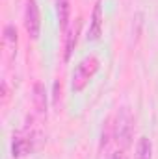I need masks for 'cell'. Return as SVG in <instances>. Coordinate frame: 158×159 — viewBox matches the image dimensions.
I'll return each instance as SVG.
<instances>
[{"label": "cell", "mask_w": 158, "mask_h": 159, "mask_svg": "<svg viewBox=\"0 0 158 159\" xmlns=\"http://www.w3.org/2000/svg\"><path fill=\"white\" fill-rule=\"evenodd\" d=\"M78 32H80V19L77 20V24L67 32V35H65V52H63V59L65 61H69L73 52H75V46L78 43Z\"/></svg>", "instance_id": "cell-9"}, {"label": "cell", "mask_w": 158, "mask_h": 159, "mask_svg": "<svg viewBox=\"0 0 158 159\" xmlns=\"http://www.w3.org/2000/svg\"><path fill=\"white\" fill-rule=\"evenodd\" d=\"M110 159H126V156H125L123 150H117V152H114V154L110 156Z\"/></svg>", "instance_id": "cell-13"}, {"label": "cell", "mask_w": 158, "mask_h": 159, "mask_svg": "<svg viewBox=\"0 0 158 159\" xmlns=\"http://www.w3.org/2000/svg\"><path fill=\"white\" fill-rule=\"evenodd\" d=\"M134 159H153V143L149 137H140L136 144V156Z\"/></svg>", "instance_id": "cell-10"}, {"label": "cell", "mask_w": 158, "mask_h": 159, "mask_svg": "<svg viewBox=\"0 0 158 159\" xmlns=\"http://www.w3.org/2000/svg\"><path fill=\"white\" fill-rule=\"evenodd\" d=\"M114 139L121 150L130 148L132 139H134V115L128 107H121L116 115L114 124Z\"/></svg>", "instance_id": "cell-1"}, {"label": "cell", "mask_w": 158, "mask_h": 159, "mask_svg": "<svg viewBox=\"0 0 158 159\" xmlns=\"http://www.w3.org/2000/svg\"><path fill=\"white\" fill-rule=\"evenodd\" d=\"M2 96H4V102H7V98H9V93H7V81H6V80L2 81Z\"/></svg>", "instance_id": "cell-12"}, {"label": "cell", "mask_w": 158, "mask_h": 159, "mask_svg": "<svg viewBox=\"0 0 158 159\" xmlns=\"http://www.w3.org/2000/svg\"><path fill=\"white\" fill-rule=\"evenodd\" d=\"M32 104L37 113H47V89L41 81H36L32 87Z\"/></svg>", "instance_id": "cell-7"}, {"label": "cell", "mask_w": 158, "mask_h": 159, "mask_svg": "<svg viewBox=\"0 0 158 159\" xmlns=\"http://www.w3.org/2000/svg\"><path fill=\"white\" fill-rule=\"evenodd\" d=\"M54 6H56L58 26H60L62 32H67L69 17H71V0H54Z\"/></svg>", "instance_id": "cell-6"}, {"label": "cell", "mask_w": 158, "mask_h": 159, "mask_svg": "<svg viewBox=\"0 0 158 159\" xmlns=\"http://www.w3.org/2000/svg\"><path fill=\"white\" fill-rule=\"evenodd\" d=\"M99 67H101V61H99L97 56L84 57L77 65V69L73 72V78H71V89H73V93H82L89 85V81L93 80V76L97 74Z\"/></svg>", "instance_id": "cell-2"}, {"label": "cell", "mask_w": 158, "mask_h": 159, "mask_svg": "<svg viewBox=\"0 0 158 159\" xmlns=\"http://www.w3.org/2000/svg\"><path fill=\"white\" fill-rule=\"evenodd\" d=\"M24 28L30 39H39L41 34V13L39 6L36 0H26V7H24Z\"/></svg>", "instance_id": "cell-3"}, {"label": "cell", "mask_w": 158, "mask_h": 159, "mask_svg": "<svg viewBox=\"0 0 158 159\" xmlns=\"http://www.w3.org/2000/svg\"><path fill=\"white\" fill-rule=\"evenodd\" d=\"M32 135L26 133H15L11 141V156L15 159H21L32 152Z\"/></svg>", "instance_id": "cell-5"}, {"label": "cell", "mask_w": 158, "mask_h": 159, "mask_svg": "<svg viewBox=\"0 0 158 159\" xmlns=\"http://www.w3.org/2000/svg\"><path fill=\"white\" fill-rule=\"evenodd\" d=\"M102 32H104V13H102V6H101V0L95 4L93 7V13H91V19H89V28H87V41L95 43L102 37Z\"/></svg>", "instance_id": "cell-4"}, {"label": "cell", "mask_w": 158, "mask_h": 159, "mask_svg": "<svg viewBox=\"0 0 158 159\" xmlns=\"http://www.w3.org/2000/svg\"><path fill=\"white\" fill-rule=\"evenodd\" d=\"M4 46L9 54V59H13L17 54V28L13 24H6L4 28Z\"/></svg>", "instance_id": "cell-8"}, {"label": "cell", "mask_w": 158, "mask_h": 159, "mask_svg": "<svg viewBox=\"0 0 158 159\" xmlns=\"http://www.w3.org/2000/svg\"><path fill=\"white\" fill-rule=\"evenodd\" d=\"M60 94H62V83L56 80V81H54V106H58V102H60Z\"/></svg>", "instance_id": "cell-11"}]
</instances>
